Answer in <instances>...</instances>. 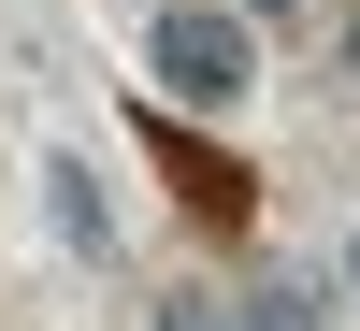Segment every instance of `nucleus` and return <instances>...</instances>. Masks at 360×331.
<instances>
[{
	"mask_svg": "<svg viewBox=\"0 0 360 331\" xmlns=\"http://www.w3.org/2000/svg\"><path fill=\"white\" fill-rule=\"evenodd\" d=\"M144 58H159V86L173 101H245V15H217V0H173L159 29H144Z\"/></svg>",
	"mask_w": 360,
	"mask_h": 331,
	"instance_id": "1",
	"label": "nucleus"
},
{
	"mask_svg": "<svg viewBox=\"0 0 360 331\" xmlns=\"http://www.w3.org/2000/svg\"><path fill=\"white\" fill-rule=\"evenodd\" d=\"M159 173H173V188L202 202V216H245V173H231L217 144H188V130H173V115H159Z\"/></svg>",
	"mask_w": 360,
	"mask_h": 331,
	"instance_id": "2",
	"label": "nucleus"
},
{
	"mask_svg": "<svg viewBox=\"0 0 360 331\" xmlns=\"http://www.w3.org/2000/svg\"><path fill=\"white\" fill-rule=\"evenodd\" d=\"M259 15H288V0H259Z\"/></svg>",
	"mask_w": 360,
	"mask_h": 331,
	"instance_id": "6",
	"label": "nucleus"
},
{
	"mask_svg": "<svg viewBox=\"0 0 360 331\" xmlns=\"http://www.w3.org/2000/svg\"><path fill=\"white\" fill-rule=\"evenodd\" d=\"M159 331H217V317H159Z\"/></svg>",
	"mask_w": 360,
	"mask_h": 331,
	"instance_id": "5",
	"label": "nucleus"
},
{
	"mask_svg": "<svg viewBox=\"0 0 360 331\" xmlns=\"http://www.w3.org/2000/svg\"><path fill=\"white\" fill-rule=\"evenodd\" d=\"M44 202H58V231H72V245L101 259V202H86V173H72V159H58V188H44Z\"/></svg>",
	"mask_w": 360,
	"mask_h": 331,
	"instance_id": "3",
	"label": "nucleus"
},
{
	"mask_svg": "<svg viewBox=\"0 0 360 331\" xmlns=\"http://www.w3.org/2000/svg\"><path fill=\"white\" fill-rule=\"evenodd\" d=\"M346 72H360V15H346Z\"/></svg>",
	"mask_w": 360,
	"mask_h": 331,
	"instance_id": "4",
	"label": "nucleus"
},
{
	"mask_svg": "<svg viewBox=\"0 0 360 331\" xmlns=\"http://www.w3.org/2000/svg\"><path fill=\"white\" fill-rule=\"evenodd\" d=\"M346 274H360V259H346Z\"/></svg>",
	"mask_w": 360,
	"mask_h": 331,
	"instance_id": "7",
	"label": "nucleus"
}]
</instances>
